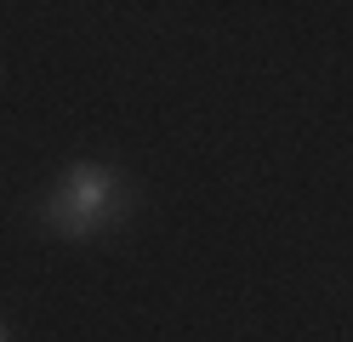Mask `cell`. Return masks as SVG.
<instances>
[{
	"instance_id": "cell-1",
	"label": "cell",
	"mask_w": 353,
	"mask_h": 342,
	"mask_svg": "<svg viewBox=\"0 0 353 342\" xmlns=\"http://www.w3.org/2000/svg\"><path fill=\"white\" fill-rule=\"evenodd\" d=\"M131 211H137V189L114 166H103V160H74L40 200V222L63 240H80V245L114 234Z\"/></svg>"
},
{
	"instance_id": "cell-2",
	"label": "cell",
	"mask_w": 353,
	"mask_h": 342,
	"mask_svg": "<svg viewBox=\"0 0 353 342\" xmlns=\"http://www.w3.org/2000/svg\"><path fill=\"white\" fill-rule=\"evenodd\" d=\"M0 342H12V325H6V319H0Z\"/></svg>"
}]
</instances>
